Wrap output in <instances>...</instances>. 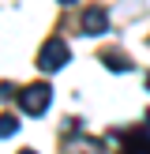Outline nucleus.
<instances>
[{"mask_svg": "<svg viewBox=\"0 0 150 154\" xmlns=\"http://www.w3.org/2000/svg\"><path fill=\"white\" fill-rule=\"evenodd\" d=\"M15 102H19V109L26 117H41L49 109V102H52V90H49V83H30V87H22L15 94Z\"/></svg>", "mask_w": 150, "mask_h": 154, "instance_id": "f257e3e1", "label": "nucleus"}, {"mask_svg": "<svg viewBox=\"0 0 150 154\" xmlns=\"http://www.w3.org/2000/svg\"><path fill=\"white\" fill-rule=\"evenodd\" d=\"M68 60H71V49H68V42H60V38H49V42L41 45V53H38L41 72H60Z\"/></svg>", "mask_w": 150, "mask_h": 154, "instance_id": "f03ea898", "label": "nucleus"}, {"mask_svg": "<svg viewBox=\"0 0 150 154\" xmlns=\"http://www.w3.org/2000/svg\"><path fill=\"white\" fill-rule=\"evenodd\" d=\"M64 154H105V143L101 139H86L79 132V124H75V139L71 135L64 139Z\"/></svg>", "mask_w": 150, "mask_h": 154, "instance_id": "7ed1b4c3", "label": "nucleus"}, {"mask_svg": "<svg viewBox=\"0 0 150 154\" xmlns=\"http://www.w3.org/2000/svg\"><path fill=\"white\" fill-rule=\"evenodd\" d=\"M105 26H109V15H105V8H86V11H82V19H79V30H82L86 38L105 34Z\"/></svg>", "mask_w": 150, "mask_h": 154, "instance_id": "20e7f679", "label": "nucleus"}, {"mask_svg": "<svg viewBox=\"0 0 150 154\" xmlns=\"http://www.w3.org/2000/svg\"><path fill=\"white\" fill-rule=\"evenodd\" d=\"M120 154H150V132H146V128H139V132H128L124 135V150H120Z\"/></svg>", "mask_w": 150, "mask_h": 154, "instance_id": "39448f33", "label": "nucleus"}, {"mask_svg": "<svg viewBox=\"0 0 150 154\" xmlns=\"http://www.w3.org/2000/svg\"><path fill=\"white\" fill-rule=\"evenodd\" d=\"M101 64L109 68V72H128V68H131V60H128L120 49H101Z\"/></svg>", "mask_w": 150, "mask_h": 154, "instance_id": "423d86ee", "label": "nucleus"}, {"mask_svg": "<svg viewBox=\"0 0 150 154\" xmlns=\"http://www.w3.org/2000/svg\"><path fill=\"white\" fill-rule=\"evenodd\" d=\"M19 132V117H11V113H4L0 117V139H8V135Z\"/></svg>", "mask_w": 150, "mask_h": 154, "instance_id": "0eeeda50", "label": "nucleus"}, {"mask_svg": "<svg viewBox=\"0 0 150 154\" xmlns=\"http://www.w3.org/2000/svg\"><path fill=\"white\" fill-rule=\"evenodd\" d=\"M15 94H19V90H15L11 83H0V102H8V98H15Z\"/></svg>", "mask_w": 150, "mask_h": 154, "instance_id": "6e6552de", "label": "nucleus"}, {"mask_svg": "<svg viewBox=\"0 0 150 154\" xmlns=\"http://www.w3.org/2000/svg\"><path fill=\"white\" fill-rule=\"evenodd\" d=\"M60 4H75V0H60Z\"/></svg>", "mask_w": 150, "mask_h": 154, "instance_id": "1a4fd4ad", "label": "nucleus"}, {"mask_svg": "<svg viewBox=\"0 0 150 154\" xmlns=\"http://www.w3.org/2000/svg\"><path fill=\"white\" fill-rule=\"evenodd\" d=\"M22 154H34V150H22Z\"/></svg>", "mask_w": 150, "mask_h": 154, "instance_id": "9d476101", "label": "nucleus"}, {"mask_svg": "<svg viewBox=\"0 0 150 154\" xmlns=\"http://www.w3.org/2000/svg\"><path fill=\"white\" fill-rule=\"evenodd\" d=\"M146 87H150V79H146Z\"/></svg>", "mask_w": 150, "mask_h": 154, "instance_id": "9b49d317", "label": "nucleus"}]
</instances>
